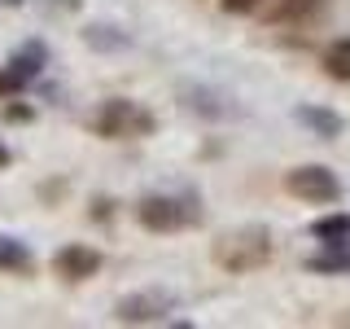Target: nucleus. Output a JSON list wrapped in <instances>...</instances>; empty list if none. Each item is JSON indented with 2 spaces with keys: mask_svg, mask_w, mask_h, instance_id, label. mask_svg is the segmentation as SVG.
<instances>
[{
  "mask_svg": "<svg viewBox=\"0 0 350 329\" xmlns=\"http://www.w3.org/2000/svg\"><path fill=\"white\" fill-rule=\"evenodd\" d=\"M271 255H276V241H271V228L267 224L228 228V233H219L215 246H211V259L228 272V277H245V272L267 268Z\"/></svg>",
  "mask_w": 350,
  "mask_h": 329,
  "instance_id": "nucleus-1",
  "label": "nucleus"
},
{
  "mask_svg": "<svg viewBox=\"0 0 350 329\" xmlns=\"http://www.w3.org/2000/svg\"><path fill=\"white\" fill-rule=\"evenodd\" d=\"M136 224L149 228V233H189V228L202 224V202L197 193H175V189H162V193H145L136 202Z\"/></svg>",
  "mask_w": 350,
  "mask_h": 329,
  "instance_id": "nucleus-2",
  "label": "nucleus"
},
{
  "mask_svg": "<svg viewBox=\"0 0 350 329\" xmlns=\"http://www.w3.org/2000/svg\"><path fill=\"white\" fill-rule=\"evenodd\" d=\"M158 132V114L131 97H105L92 114V136L101 141H149Z\"/></svg>",
  "mask_w": 350,
  "mask_h": 329,
  "instance_id": "nucleus-3",
  "label": "nucleus"
},
{
  "mask_svg": "<svg viewBox=\"0 0 350 329\" xmlns=\"http://www.w3.org/2000/svg\"><path fill=\"white\" fill-rule=\"evenodd\" d=\"M284 193L298 197L306 206H333L342 202V180H337L333 167H324V162H302V167L284 171Z\"/></svg>",
  "mask_w": 350,
  "mask_h": 329,
  "instance_id": "nucleus-4",
  "label": "nucleus"
},
{
  "mask_svg": "<svg viewBox=\"0 0 350 329\" xmlns=\"http://www.w3.org/2000/svg\"><path fill=\"white\" fill-rule=\"evenodd\" d=\"M175 312V299L162 290H140V294H123L114 303V321L118 325H162Z\"/></svg>",
  "mask_w": 350,
  "mask_h": 329,
  "instance_id": "nucleus-5",
  "label": "nucleus"
},
{
  "mask_svg": "<svg viewBox=\"0 0 350 329\" xmlns=\"http://www.w3.org/2000/svg\"><path fill=\"white\" fill-rule=\"evenodd\" d=\"M105 268V255L96 246H83V241H66V246L53 255V277L79 285V281H92L96 272Z\"/></svg>",
  "mask_w": 350,
  "mask_h": 329,
  "instance_id": "nucleus-6",
  "label": "nucleus"
},
{
  "mask_svg": "<svg viewBox=\"0 0 350 329\" xmlns=\"http://www.w3.org/2000/svg\"><path fill=\"white\" fill-rule=\"evenodd\" d=\"M293 119H298L306 132H315L320 141H337L346 132L342 114H337V110H328V106H298V110H293Z\"/></svg>",
  "mask_w": 350,
  "mask_h": 329,
  "instance_id": "nucleus-7",
  "label": "nucleus"
},
{
  "mask_svg": "<svg viewBox=\"0 0 350 329\" xmlns=\"http://www.w3.org/2000/svg\"><path fill=\"white\" fill-rule=\"evenodd\" d=\"M320 246H350V211H328L320 219H311L306 228Z\"/></svg>",
  "mask_w": 350,
  "mask_h": 329,
  "instance_id": "nucleus-8",
  "label": "nucleus"
},
{
  "mask_svg": "<svg viewBox=\"0 0 350 329\" xmlns=\"http://www.w3.org/2000/svg\"><path fill=\"white\" fill-rule=\"evenodd\" d=\"M9 66H14L27 84H36L40 75H44V66H49V44H44V40H27L14 58H9Z\"/></svg>",
  "mask_w": 350,
  "mask_h": 329,
  "instance_id": "nucleus-9",
  "label": "nucleus"
},
{
  "mask_svg": "<svg viewBox=\"0 0 350 329\" xmlns=\"http://www.w3.org/2000/svg\"><path fill=\"white\" fill-rule=\"evenodd\" d=\"M306 272H315V277H350V246H324L320 255H306Z\"/></svg>",
  "mask_w": 350,
  "mask_h": 329,
  "instance_id": "nucleus-10",
  "label": "nucleus"
},
{
  "mask_svg": "<svg viewBox=\"0 0 350 329\" xmlns=\"http://www.w3.org/2000/svg\"><path fill=\"white\" fill-rule=\"evenodd\" d=\"M0 272H36V255H31V246L22 237H9L0 233Z\"/></svg>",
  "mask_w": 350,
  "mask_h": 329,
  "instance_id": "nucleus-11",
  "label": "nucleus"
},
{
  "mask_svg": "<svg viewBox=\"0 0 350 329\" xmlns=\"http://www.w3.org/2000/svg\"><path fill=\"white\" fill-rule=\"evenodd\" d=\"M320 66H324V75H328V80L350 84V36L328 40V44H324V53H320Z\"/></svg>",
  "mask_w": 350,
  "mask_h": 329,
  "instance_id": "nucleus-12",
  "label": "nucleus"
},
{
  "mask_svg": "<svg viewBox=\"0 0 350 329\" xmlns=\"http://www.w3.org/2000/svg\"><path fill=\"white\" fill-rule=\"evenodd\" d=\"M320 9H324V0H276L271 22H276V27H302V22H311Z\"/></svg>",
  "mask_w": 350,
  "mask_h": 329,
  "instance_id": "nucleus-13",
  "label": "nucleus"
},
{
  "mask_svg": "<svg viewBox=\"0 0 350 329\" xmlns=\"http://www.w3.org/2000/svg\"><path fill=\"white\" fill-rule=\"evenodd\" d=\"M27 88H31V84L22 80V75H18L9 62L0 66V101H14V97H22V93H27Z\"/></svg>",
  "mask_w": 350,
  "mask_h": 329,
  "instance_id": "nucleus-14",
  "label": "nucleus"
},
{
  "mask_svg": "<svg viewBox=\"0 0 350 329\" xmlns=\"http://www.w3.org/2000/svg\"><path fill=\"white\" fill-rule=\"evenodd\" d=\"M219 5H224V14L241 18V14H258V9H262V0H219Z\"/></svg>",
  "mask_w": 350,
  "mask_h": 329,
  "instance_id": "nucleus-15",
  "label": "nucleus"
},
{
  "mask_svg": "<svg viewBox=\"0 0 350 329\" xmlns=\"http://www.w3.org/2000/svg\"><path fill=\"white\" fill-rule=\"evenodd\" d=\"M114 215V202H109V197H96L92 202V219H109Z\"/></svg>",
  "mask_w": 350,
  "mask_h": 329,
  "instance_id": "nucleus-16",
  "label": "nucleus"
},
{
  "mask_svg": "<svg viewBox=\"0 0 350 329\" xmlns=\"http://www.w3.org/2000/svg\"><path fill=\"white\" fill-rule=\"evenodd\" d=\"M31 114H36L31 106H9V110H5V119H14V123H22V119H31Z\"/></svg>",
  "mask_w": 350,
  "mask_h": 329,
  "instance_id": "nucleus-17",
  "label": "nucleus"
},
{
  "mask_svg": "<svg viewBox=\"0 0 350 329\" xmlns=\"http://www.w3.org/2000/svg\"><path fill=\"white\" fill-rule=\"evenodd\" d=\"M9 162H14V149H9V145H5V141H0V171H5V167H9Z\"/></svg>",
  "mask_w": 350,
  "mask_h": 329,
  "instance_id": "nucleus-18",
  "label": "nucleus"
}]
</instances>
